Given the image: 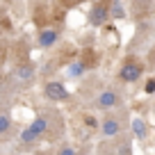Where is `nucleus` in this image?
<instances>
[{
	"label": "nucleus",
	"instance_id": "2eb2a0df",
	"mask_svg": "<svg viewBox=\"0 0 155 155\" xmlns=\"http://www.w3.org/2000/svg\"><path fill=\"white\" fill-rule=\"evenodd\" d=\"M84 123H87L89 128H96V119H94V116H87V119H84Z\"/></svg>",
	"mask_w": 155,
	"mask_h": 155
},
{
	"label": "nucleus",
	"instance_id": "1a4fd4ad",
	"mask_svg": "<svg viewBox=\"0 0 155 155\" xmlns=\"http://www.w3.org/2000/svg\"><path fill=\"white\" fill-rule=\"evenodd\" d=\"M132 132H135V137L144 139L146 137V123L141 121V119H135V121H132Z\"/></svg>",
	"mask_w": 155,
	"mask_h": 155
},
{
	"label": "nucleus",
	"instance_id": "dca6fc26",
	"mask_svg": "<svg viewBox=\"0 0 155 155\" xmlns=\"http://www.w3.org/2000/svg\"><path fill=\"white\" fill-rule=\"evenodd\" d=\"M75 153V148H71V146H68V148H62V155H73Z\"/></svg>",
	"mask_w": 155,
	"mask_h": 155
},
{
	"label": "nucleus",
	"instance_id": "f257e3e1",
	"mask_svg": "<svg viewBox=\"0 0 155 155\" xmlns=\"http://www.w3.org/2000/svg\"><path fill=\"white\" fill-rule=\"evenodd\" d=\"M139 75H141V66L137 62H132V59H128L121 68V80L123 82H135Z\"/></svg>",
	"mask_w": 155,
	"mask_h": 155
},
{
	"label": "nucleus",
	"instance_id": "f8f14e48",
	"mask_svg": "<svg viewBox=\"0 0 155 155\" xmlns=\"http://www.w3.org/2000/svg\"><path fill=\"white\" fill-rule=\"evenodd\" d=\"M37 137H39V135H34V132H32V130L28 128V130H25L23 135H21V139H23V144H32V141L37 139Z\"/></svg>",
	"mask_w": 155,
	"mask_h": 155
},
{
	"label": "nucleus",
	"instance_id": "ddd939ff",
	"mask_svg": "<svg viewBox=\"0 0 155 155\" xmlns=\"http://www.w3.org/2000/svg\"><path fill=\"white\" fill-rule=\"evenodd\" d=\"M9 126H12V121H9V116H0V135H2V132H7L9 130Z\"/></svg>",
	"mask_w": 155,
	"mask_h": 155
},
{
	"label": "nucleus",
	"instance_id": "7ed1b4c3",
	"mask_svg": "<svg viewBox=\"0 0 155 155\" xmlns=\"http://www.w3.org/2000/svg\"><path fill=\"white\" fill-rule=\"evenodd\" d=\"M46 96L50 101H64V98H68V91L62 82H48L46 84Z\"/></svg>",
	"mask_w": 155,
	"mask_h": 155
},
{
	"label": "nucleus",
	"instance_id": "f3484780",
	"mask_svg": "<svg viewBox=\"0 0 155 155\" xmlns=\"http://www.w3.org/2000/svg\"><path fill=\"white\" fill-rule=\"evenodd\" d=\"M139 2H146V0H139Z\"/></svg>",
	"mask_w": 155,
	"mask_h": 155
},
{
	"label": "nucleus",
	"instance_id": "423d86ee",
	"mask_svg": "<svg viewBox=\"0 0 155 155\" xmlns=\"http://www.w3.org/2000/svg\"><path fill=\"white\" fill-rule=\"evenodd\" d=\"M101 130H103L105 137H116L119 135V121H116V119H105L103 126H101Z\"/></svg>",
	"mask_w": 155,
	"mask_h": 155
},
{
	"label": "nucleus",
	"instance_id": "9b49d317",
	"mask_svg": "<svg viewBox=\"0 0 155 155\" xmlns=\"http://www.w3.org/2000/svg\"><path fill=\"white\" fill-rule=\"evenodd\" d=\"M32 75H34V68L32 66H21L18 71H16V78H18V80H30Z\"/></svg>",
	"mask_w": 155,
	"mask_h": 155
},
{
	"label": "nucleus",
	"instance_id": "9d476101",
	"mask_svg": "<svg viewBox=\"0 0 155 155\" xmlns=\"http://www.w3.org/2000/svg\"><path fill=\"white\" fill-rule=\"evenodd\" d=\"M46 128H48V121H46V119H37V121L30 126V130H32L34 135H41V132H46Z\"/></svg>",
	"mask_w": 155,
	"mask_h": 155
},
{
	"label": "nucleus",
	"instance_id": "6e6552de",
	"mask_svg": "<svg viewBox=\"0 0 155 155\" xmlns=\"http://www.w3.org/2000/svg\"><path fill=\"white\" fill-rule=\"evenodd\" d=\"M110 14L114 16V18H123V16H126V9H123V5H121V0H112Z\"/></svg>",
	"mask_w": 155,
	"mask_h": 155
},
{
	"label": "nucleus",
	"instance_id": "20e7f679",
	"mask_svg": "<svg viewBox=\"0 0 155 155\" xmlns=\"http://www.w3.org/2000/svg\"><path fill=\"white\" fill-rule=\"evenodd\" d=\"M116 101H119V96H116L114 91H103L101 96H98V101H96V107H101V110H112V107L116 105Z\"/></svg>",
	"mask_w": 155,
	"mask_h": 155
},
{
	"label": "nucleus",
	"instance_id": "f03ea898",
	"mask_svg": "<svg viewBox=\"0 0 155 155\" xmlns=\"http://www.w3.org/2000/svg\"><path fill=\"white\" fill-rule=\"evenodd\" d=\"M107 14H110L107 5H105V2H98V5H94V9L89 12V23L98 28V25H103V23H105Z\"/></svg>",
	"mask_w": 155,
	"mask_h": 155
},
{
	"label": "nucleus",
	"instance_id": "0eeeda50",
	"mask_svg": "<svg viewBox=\"0 0 155 155\" xmlns=\"http://www.w3.org/2000/svg\"><path fill=\"white\" fill-rule=\"evenodd\" d=\"M84 68H87L84 62H75V64H71V66L66 68V75L68 78H78V75H82V73H84Z\"/></svg>",
	"mask_w": 155,
	"mask_h": 155
},
{
	"label": "nucleus",
	"instance_id": "39448f33",
	"mask_svg": "<svg viewBox=\"0 0 155 155\" xmlns=\"http://www.w3.org/2000/svg\"><path fill=\"white\" fill-rule=\"evenodd\" d=\"M55 41H57V32L55 30H44V32L39 34V46L41 48H50Z\"/></svg>",
	"mask_w": 155,
	"mask_h": 155
},
{
	"label": "nucleus",
	"instance_id": "4468645a",
	"mask_svg": "<svg viewBox=\"0 0 155 155\" xmlns=\"http://www.w3.org/2000/svg\"><path fill=\"white\" fill-rule=\"evenodd\" d=\"M146 94H155V78H150L146 82Z\"/></svg>",
	"mask_w": 155,
	"mask_h": 155
}]
</instances>
